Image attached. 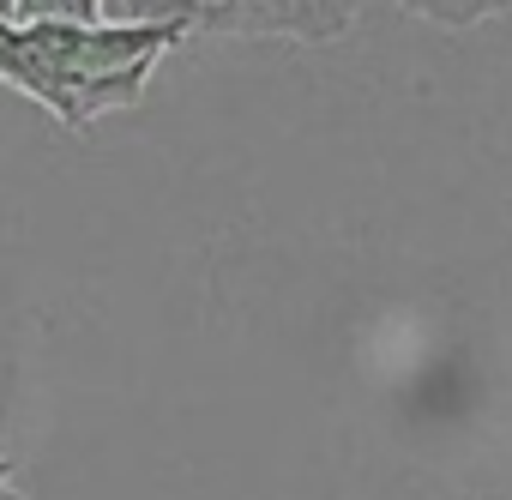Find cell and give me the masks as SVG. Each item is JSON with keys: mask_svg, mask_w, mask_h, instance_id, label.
Masks as SVG:
<instances>
[{"mask_svg": "<svg viewBox=\"0 0 512 500\" xmlns=\"http://www.w3.org/2000/svg\"><path fill=\"white\" fill-rule=\"evenodd\" d=\"M0 13H7V19H13V0H0Z\"/></svg>", "mask_w": 512, "mask_h": 500, "instance_id": "obj_7", "label": "cell"}, {"mask_svg": "<svg viewBox=\"0 0 512 500\" xmlns=\"http://www.w3.org/2000/svg\"><path fill=\"white\" fill-rule=\"evenodd\" d=\"M398 7H404L410 19H428L434 31H470V25H482V19L512 13V0H398Z\"/></svg>", "mask_w": 512, "mask_h": 500, "instance_id": "obj_3", "label": "cell"}, {"mask_svg": "<svg viewBox=\"0 0 512 500\" xmlns=\"http://www.w3.org/2000/svg\"><path fill=\"white\" fill-rule=\"evenodd\" d=\"M362 0H199L193 31L211 37H278V43H338Z\"/></svg>", "mask_w": 512, "mask_h": 500, "instance_id": "obj_2", "label": "cell"}, {"mask_svg": "<svg viewBox=\"0 0 512 500\" xmlns=\"http://www.w3.org/2000/svg\"><path fill=\"white\" fill-rule=\"evenodd\" d=\"M0 500H25V488H19V470H13V458L0 452Z\"/></svg>", "mask_w": 512, "mask_h": 500, "instance_id": "obj_6", "label": "cell"}, {"mask_svg": "<svg viewBox=\"0 0 512 500\" xmlns=\"http://www.w3.org/2000/svg\"><path fill=\"white\" fill-rule=\"evenodd\" d=\"M193 25L175 19H7L0 13V85L49 109L67 133L133 109L169 49Z\"/></svg>", "mask_w": 512, "mask_h": 500, "instance_id": "obj_1", "label": "cell"}, {"mask_svg": "<svg viewBox=\"0 0 512 500\" xmlns=\"http://www.w3.org/2000/svg\"><path fill=\"white\" fill-rule=\"evenodd\" d=\"M103 13H115V19H175V25H193L199 19V0H103Z\"/></svg>", "mask_w": 512, "mask_h": 500, "instance_id": "obj_4", "label": "cell"}, {"mask_svg": "<svg viewBox=\"0 0 512 500\" xmlns=\"http://www.w3.org/2000/svg\"><path fill=\"white\" fill-rule=\"evenodd\" d=\"M13 19H73V25H91V19H103V0H13Z\"/></svg>", "mask_w": 512, "mask_h": 500, "instance_id": "obj_5", "label": "cell"}]
</instances>
